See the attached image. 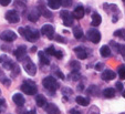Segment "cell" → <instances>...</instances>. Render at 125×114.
I'll return each instance as SVG.
<instances>
[{"label": "cell", "mask_w": 125, "mask_h": 114, "mask_svg": "<svg viewBox=\"0 0 125 114\" xmlns=\"http://www.w3.org/2000/svg\"><path fill=\"white\" fill-rule=\"evenodd\" d=\"M39 59H40L41 63L42 64H45V65H48V64H50V60L48 59L47 57V53H45V51H39Z\"/></svg>", "instance_id": "ffe728a7"}, {"label": "cell", "mask_w": 125, "mask_h": 114, "mask_svg": "<svg viewBox=\"0 0 125 114\" xmlns=\"http://www.w3.org/2000/svg\"><path fill=\"white\" fill-rule=\"evenodd\" d=\"M60 16H61V19L63 20V24L65 27H71L73 24V14L69 12L68 10H63V11L60 12Z\"/></svg>", "instance_id": "5b68a950"}, {"label": "cell", "mask_w": 125, "mask_h": 114, "mask_svg": "<svg viewBox=\"0 0 125 114\" xmlns=\"http://www.w3.org/2000/svg\"><path fill=\"white\" fill-rule=\"evenodd\" d=\"M87 38L93 43H99L101 41V33L96 29H90L87 31Z\"/></svg>", "instance_id": "52a82bcc"}, {"label": "cell", "mask_w": 125, "mask_h": 114, "mask_svg": "<svg viewBox=\"0 0 125 114\" xmlns=\"http://www.w3.org/2000/svg\"><path fill=\"white\" fill-rule=\"evenodd\" d=\"M0 38L2 39L3 41H6V42H12L13 40L17 39V34L11 30H5L3 32H1Z\"/></svg>", "instance_id": "ba28073f"}, {"label": "cell", "mask_w": 125, "mask_h": 114, "mask_svg": "<svg viewBox=\"0 0 125 114\" xmlns=\"http://www.w3.org/2000/svg\"><path fill=\"white\" fill-rule=\"evenodd\" d=\"M103 95L106 99H112V97L115 96V90L113 88H107L103 91Z\"/></svg>", "instance_id": "44dd1931"}, {"label": "cell", "mask_w": 125, "mask_h": 114, "mask_svg": "<svg viewBox=\"0 0 125 114\" xmlns=\"http://www.w3.org/2000/svg\"><path fill=\"white\" fill-rule=\"evenodd\" d=\"M70 114H81V113H80V112H79L76 109H72V110L70 111Z\"/></svg>", "instance_id": "7bdbcfd3"}, {"label": "cell", "mask_w": 125, "mask_h": 114, "mask_svg": "<svg viewBox=\"0 0 125 114\" xmlns=\"http://www.w3.org/2000/svg\"><path fill=\"white\" fill-rule=\"evenodd\" d=\"M74 52H75L78 59H80V60H84V59H86V57H87L86 50H85L84 48H82V47L74 48Z\"/></svg>", "instance_id": "5bb4252c"}, {"label": "cell", "mask_w": 125, "mask_h": 114, "mask_svg": "<svg viewBox=\"0 0 125 114\" xmlns=\"http://www.w3.org/2000/svg\"><path fill=\"white\" fill-rule=\"evenodd\" d=\"M60 2H61V6H63V7H70L72 5V0H60Z\"/></svg>", "instance_id": "e575fe53"}, {"label": "cell", "mask_w": 125, "mask_h": 114, "mask_svg": "<svg viewBox=\"0 0 125 114\" xmlns=\"http://www.w3.org/2000/svg\"><path fill=\"white\" fill-rule=\"evenodd\" d=\"M87 93H89V94L94 95V96H96V95L99 94V88H97L96 85H91L90 88L87 89Z\"/></svg>", "instance_id": "4316f807"}, {"label": "cell", "mask_w": 125, "mask_h": 114, "mask_svg": "<svg viewBox=\"0 0 125 114\" xmlns=\"http://www.w3.org/2000/svg\"><path fill=\"white\" fill-rule=\"evenodd\" d=\"M6 19L10 23H17L20 21V14L16 10H9L6 12Z\"/></svg>", "instance_id": "8992f818"}, {"label": "cell", "mask_w": 125, "mask_h": 114, "mask_svg": "<svg viewBox=\"0 0 125 114\" xmlns=\"http://www.w3.org/2000/svg\"><path fill=\"white\" fill-rule=\"evenodd\" d=\"M90 114H99V109L95 106H92L90 110Z\"/></svg>", "instance_id": "f35d334b"}, {"label": "cell", "mask_w": 125, "mask_h": 114, "mask_svg": "<svg viewBox=\"0 0 125 114\" xmlns=\"http://www.w3.org/2000/svg\"><path fill=\"white\" fill-rule=\"evenodd\" d=\"M6 109V100L5 99H0V113Z\"/></svg>", "instance_id": "d590c367"}, {"label": "cell", "mask_w": 125, "mask_h": 114, "mask_svg": "<svg viewBox=\"0 0 125 114\" xmlns=\"http://www.w3.org/2000/svg\"><path fill=\"white\" fill-rule=\"evenodd\" d=\"M117 51L122 57L125 58V44H117Z\"/></svg>", "instance_id": "836d02e7"}, {"label": "cell", "mask_w": 125, "mask_h": 114, "mask_svg": "<svg viewBox=\"0 0 125 114\" xmlns=\"http://www.w3.org/2000/svg\"><path fill=\"white\" fill-rule=\"evenodd\" d=\"M123 1H124V2H125V0H123Z\"/></svg>", "instance_id": "816d5d0a"}, {"label": "cell", "mask_w": 125, "mask_h": 114, "mask_svg": "<svg viewBox=\"0 0 125 114\" xmlns=\"http://www.w3.org/2000/svg\"><path fill=\"white\" fill-rule=\"evenodd\" d=\"M72 14H73V17L75 18V19H82L85 14V10H84V8H83V6H78V7L74 9Z\"/></svg>", "instance_id": "9a60e30c"}, {"label": "cell", "mask_w": 125, "mask_h": 114, "mask_svg": "<svg viewBox=\"0 0 125 114\" xmlns=\"http://www.w3.org/2000/svg\"><path fill=\"white\" fill-rule=\"evenodd\" d=\"M100 53H101L102 57L107 58L111 55V49H110L109 45H103V47H101V49H100Z\"/></svg>", "instance_id": "7402d4cb"}, {"label": "cell", "mask_w": 125, "mask_h": 114, "mask_svg": "<svg viewBox=\"0 0 125 114\" xmlns=\"http://www.w3.org/2000/svg\"><path fill=\"white\" fill-rule=\"evenodd\" d=\"M12 100L16 103L17 106H23L24 103H26V100H24L23 95H22L21 93H16V94L12 96Z\"/></svg>", "instance_id": "7c38bea8"}, {"label": "cell", "mask_w": 125, "mask_h": 114, "mask_svg": "<svg viewBox=\"0 0 125 114\" xmlns=\"http://www.w3.org/2000/svg\"><path fill=\"white\" fill-rule=\"evenodd\" d=\"M35 103L39 107H43L47 105V99L44 97V95L42 94H38L35 96Z\"/></svg>", "instance_id": "ac0fdd59"}, {"label": "cell", "mask_w": 125, "mask_h": 114, "mask_svg": "<svg viewBox=\"0 0 125 114\" xmlns=\"http://www.w3.org/2000/svg\"><path fill=\"white\" fill-rule=\"evenodd\" d=\"M11 2V0H0V5L1 6H8Z\"/></svg>", "instance_id": "60d3db41"}, {"label": "cell", "mask_w": 125, "mask_h": 114, "mask_svg": "<svg viewBox=\"0 0 125 114\" xmlns=\"http://www.w3.org/2000/svg\"><path fill=\"white\" fill-rule=\"evenodd\" d=\"M54 57L57 58V59H62V57H63V53H62V51H60V50H57V52H55Z\"/></svg>", "instance_id": "74e56055"}, {"label": "cell", "mask_w": 125, "mask_h": 114, "mask_svg": "<svg viewBox=\"0 0 125 114\" xmlns=\"http://www.w3.org/2000/svg\"><path fill=\"white\" fill-rule=\"evenodd\" d=\"M40 10L39 9H32L30 10V12L28 13V20L31 22H37L39 20V18H40Z\"/></svg>", "instance_id": "8fae6325"}, {"label": "cell", "mask_w": 125, "mask_h": 114, "mask_svg": "<svg viewBox=\"0 0 125 114\" xmlns=\"http://www.w3.org/2000/svg\"><path fill=\"white\" fill-rule=\"evenodd\" d=\"M35 50H37V48H35V47H33L32 49H31V52H35Z\"/></svg>", "instance_id": "7dc6e473"}, {"label": "cell", "mask_w": 125, "mask_h": 114, "mask_svg": "<svg viewBox=\"0 0 125 114\" xmlns=\"http://www.w3.org/2000/svg\"><path fill=\"white\" fill-rule=\"evenodd\" d=\"M42 85L44 86V89H47L50 92H54V91H57L59 89L60 84L58 83V81L53 76H47V78L43 79Z\"/></svg>", "instance_id": "3957f363"}, {"label": "cell", "mask_w": 125, "mask_h": 114, "mask_svg": "<svg viewBox=\"0 0 125 114\" xmlns=\"http://www.w3.org/2000/svg\"><path fill=\"white\" fill-rule=\"evenodd\" d=\"M121 114H125V113H121Z\"/></svg>", "instance_id": "681fc988"}, {"label": "cell", "mask_w": 125, "mask_h": 114, "mask_svg": "<svg viewBox=\"0 0 125 114\" xmlns=\"http://www.w3.org/2000/svg\"><path fill=\"white\" fill-rule=\"evenodd\" d=\"M48 6L51 9L57 10L61 7V2H60V0H48Z\"/></svg>", "instance_id": "603a6c76"}, {"label": "cell", "mask_w": 125, "mask_h": 114, "mask_svg": "<svg viewBox=\"0 0 125 114\" xmlns=\"http://www.w3.org/2000/svg\"><path fill=\"white\" fill-rule=\"evenodd\" d=\"M122 96L125 99V91H123V93H122Z\"/></svg>", "instance_id": "c3c4849f"}, {"label": "cell", "mask_w": 125, "mask_h": 114, "mask_svg": "<svg viewBox=\"0 0 125 114\" xmlns=\"http://www.w3.org/2000/svg\"><path fill=\"white\" fill-rule=\"evenodd\" d=\"M22 65H23L26 72L28 74H30V75H34V74L37 73V67H35V64L33 63L29 58L26 57L22 60Z\"/></svg>", "instance_id": "277c9868"}, {"label": "cell", "mask_w": 125, "mask_h": 114, "mask_svg": "<svg viewBox=\"0 0 125 114\" xmlns=\"http://www.w3.org/2000/svg\"><path fill=\"white\" fill-rule=\"evenodd\" d=\"M45 112L48 114H60V109L55 104H53V103H47Z\"/></svg>", "instance_id": "4fadbf2b"}, {"label": "cell", "mask_w": 125, "mask_h": 114, "mask_svg": "<svg viewBox=\"0 0 125 114\" xmlns=\"http://www.w3.org/2000/svg\"><path fill=\"white\" fill-rule=\"evenodd\" d=\"M21 91L24 94L28 95H34L38 92V88L35 85V83L31 80H26L23 81V83L21 84Z\"/></svg>", "instance_id": "7a4b0ae2"}, {"label": "cell", "mask_w": 125, "mask_h": 114, "mask_svg": "<svg viewBox=\"0 0 125 114\" xmlns=\"http://www.w3.org/2000/svg\"><path fill=\"white\" fill-rule=\"evenodd\" d=\"M55 52H57V50H55L54 47H52V45L45 49V53H47V54H49V55H53V57H54Z\"/></svg>", "instance_id": "1f68e13d"}, {"label": "cell", "mask_w": 125, "mask_h": 114, "mask_svg": "<svg viewBox=\"0 0 125 114\" xmlns=\"http://www.w3.org/2000/svg\"><path fill=\"white\" fill-rule=\"evenodd\" d=\"M101 78H102V80H104V81L114 80V79H115V72H113L112 70H105V71H103Z\"/></svg>", "instance_id": "2e32d148"}, {"label": "cell", "mask_w": 125, "mask_h": 114, "mask_svg": "<svg viewBox=\"0 0 125 114\" xmlns=\"http://www.w3.org/2000/svg\"><path fill=\"white\" fill-rule=\"evenodd\" d=\"M26 54H27L26 45H20V47L17 48V50H14V55L19 61H22L26 58Z\"/></svg>", "instance_id": "30bf717a"}, {"label": "cell", "mask_w": 125, "mask_h": 114, "mask_svg": "<svg viewBox=\"0 0 125 114\" xmlns=\"http://www.w3.org/2000/svg\"><path fill=\"white\" fill-rule=\"evenodd\" d=\"M55 40L58 41V42H61V43H65L66 42V40L63 38V37H61V36H57L55 37Z\"/></svg>", "instance_id": "8d00e7d4"}, {"label": "cell", "mask_w": 125, "mask_h": 114, "mask_svg": "<svg viewBox=\"0 0 125 114\" xmlns=\"http://www.w3.org/2000/svg\"><path fill=\"white\" fill-rule=\"evenodd\" d=\"M103 68H104L103 63H97L96 65H95V70H96V71H101V70H103Z\"/></svg>", "instance_id": "ab89813d"}, {"label": "cell", "mask_w": 125, "mask_h": 114, "mask_svg": "<svg viewBox=\"0 0 125 114\" xmlns=\"http://www.w3.org/2000/svg\"><path fill=\"white\" fill-rule=\"evenodd\" d=\"M19 32L22 37L27 39L30 42H34L40 38V32L37 29H33L31 27H27V28H19Z\"/></svg>", "instance_id": "6da1fadb"}, {"label": "cell", "mask_w": 125, "mask_h": 114, "mask_svg": "<svg viewBox=\"0 0 125 114\" xmlns=\"http://www.w3.org/2000/svg\"><path fill=\"white\" fill-rule=\"evenodd\" d=\"M76 103H78L79 105H82V106H87L89 105V99H86V97H83V96H76L75 99Z\"/></svg>", "instance_id": "cb8c5ba5"}, {"label": "cell", "mask_w": 125, "mask_h": 114, "mask_svg": "<svg viewBox=\"0 0 125 114\" xmlns=\"http://www.w3.org/2000/svg\"><path fill=\"white\" fill-rule=\"evenodd\" d=\"M0 63L2 64V67L5 68V69H10V68L12 67V64H13L11 62V60H10L7 55H1V57H0Z\"/></svg>", "instance_id": "e0dca14e"}, {"label": "cell", "mask_w": 125, "mask_h": 114, "mask_svg": "<svg viewBox=\"0 0 125 114\" xmlns=\"http://www.w3.org/2000/svg\"><path fill=\"white\" fill-rule=\"evenodd\" d=\"M73 34L76 39H81L83 37V30L80 28V27H74L73 29Z\"/></svg>", "instance_id": "484cf974"}, {"label": "cell", "mask_w": 125, "mask_h": 114, "mask_svg": "<svg viewBox=\"0 0 125 114\" xmlns=\"http://www.w3.org/2000/svg\"><path fill=\"white\" fill-rule=\"evenodd\" d=\"M12 70H11V75L12 76H17L18 74H19V72H20V68L18 67V64H16V63H13L12 64Z\"/></svg>", "instance_id": "f1b7e54d"}, {"label": "cell", "mask_w": 125, "mask_h": 114, "mask_svg": "<svg viewBox=\"0 0 125 114\" xmlns=\"http://www.w3.org/2000/svg\"><path fill=\"white\" fill-rule=\"evenodd\" d=\"M114 36L115 37H118L120 39L125 41V29H118L114 32Z\"/></svg>", "instance_id": "83f0119b"}, {"label": "cell", "mask_w": 125, "mask_h": 114, "mask_svg": "<svg viewBox=\"0 0 125 114\" xmlns=\"http://www.w3.org/2000/svg\"><path fill=\"white\" fill-rule=\"evenodd\" d=\"M24 114H37V112H35V110H31V111H28L26 112Z\"/></svg>", "instance_id": "bcb514c9"}, {"label": "cell", "mask_w": 125, "mask_h": 114, "mask_svg": "<svg viewBox=\"0 0 125 114\" xmlns=\"http://www.w3.org/2000/svg\"><path fill=\"white\" fill-rule=\"evenodd\" d=\"M118 76L122 80H125V65H120L118 67Z\"/></svg>", "instance_id": "4dcf8cb0"}, {"label": "cell", "mask_w": 125, "mask_h": 114, "mask_svg": "<svg viewBox=\"0 0 125 114\" xmlns=\"http://www.w3.org/2000/svg\"><path fill=\"white\" fill-rule=\"evenodd\" d=\"M101 22H102L101 16H100L97 12H94V13L92 14V26L97 27V26H100V24H101Z\"/></svg>", "instance_id": "d6986e66"}, {"label": "cell", "mask_w": 125, "mask_h": 114, "mask_svg": "<svg viewBox=\"0 0 125 114\" xmlns=\"http://www.w3.org/2000/svg\"><path fill=\"white\" fill-rule=\"evenodd\" d=\"M70 67H71V69H72V71H79V70H80V63H79L78 61H71Z\"/></svg>", "instance_id": "f546056e"}, {"label": "cell", "mask_w": 125, "mask_h": 114, "mask_svg": "<svg viewBox=\"0 0 125 114\" xmlns=\"http://www.w3.org/2000/svg\"><path fill=\"white\" fill-rule=\"evenodd\" d=\"M1 82H2V83H6L7 85H9V84H10V81L9 80H6V79H2V80H1Z\"/></svg>", "instance_id": "f6af8a7d"}, {"label": "cell", "mask_w": 125, "mask_h": 114, "mask_svg": "<svg viewBox=\"0 0 125 114\" xmlns=\"http://www.w3.org/2000/svg\"><path fill=\"white\" fill-rule=\"evenodd\" d=\"M0 94H1V91H0Z\"/></svg>", "instance_id": "f907efd6"}, {"label": "cell", "mask_w": 125, "mask_h": 114, "mask_svg": "<svg viewBox=\"0 0 125 114\" xmlns=\"http://www.w3.org/2000/svg\"><path fill=\"white\" fill-rule=\"evenodd\" d=\"M39 10H40V12L44 16L45 18H51L52 17V13L44 7V6H39Z\"/></svg>", "instance_id": "d4e9b609"}, {"label": "cell", "mask_w": 125, "mask_h": 114, "mask_svg": "<svg viewBox=\"0 0 125 114\" xmlns=\"http://www.w3.org/2000/svg\"><path fill=\"white\" fill-rule=\"evenodd\" d=\"M41 32L43 36L48 37L49 39H53V37H54V28L51 24H44L41 28Z\"/></svg>", "instance_id": "9c48e42d"}, {"label": "cell", "mask_w": 125, "mask_h": 114, "mask_svg": "<svg viewBox=\"0 0 125 114\" xmlns=\"http://www.w3.org/2000/svg\"><path fill=\"white\" fill-rule=\"evenodd\" d=\"M115 85H116V89H117L118 91H122L123 90V84L121 83V82H116Z\"/></svg>", "instance_id": "b9f144b4"}, {"label": "cell", "mask_w": 125, "mask_h": 114, "mask_svg": "<svg viewBox=\"0 0 125 114\" xmlns=\"http://www.w3.org/2000/svg\"><path fill=\"white\" fill-rule=\"evenodd\" d=\"M70 76H71V80L78 81L79 79H80V73H79V71H72V73L70 74Z\"/></svg>", "instance_id": "d6a6232c"}, {"label": "cell", "mask_w": 125, "mask_h": 114, "mask_svg": "<svg viewBox=\"0 0 125 114\" xmlns=\"http://www.w3.org/2000/svg\"><path fill=\"white\" fill-rule=\"evenodd\" d=\"M57 75L59 76L60 79H62V80H63V79H64V74L62 73V72H60V71H58V72H57Z\"/></svg>", "instance_id": "ee69618b"}]
</instances>
